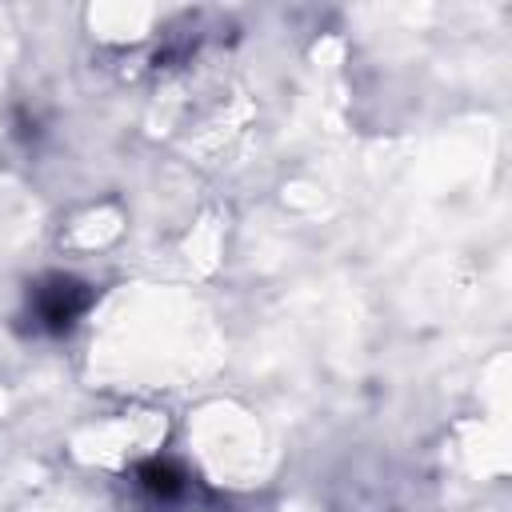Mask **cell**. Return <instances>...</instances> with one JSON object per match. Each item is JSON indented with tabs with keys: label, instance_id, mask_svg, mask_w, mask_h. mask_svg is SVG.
<instances>
[{
	"label": "cell",
	"instance_id": "1",
	"mask_svg": "<svg viewBox=\"0 0 512 512\" xmlns=\"http://www.w3.org/2000/svg\"><path fill=\"white\" fill-rule=\"evenodd\" d=\"M92 300H96L92 284L64 276V272H52V276H40L36 284H28L24 320L36 336H64L92 308Z\"/></svg>",
	"mask_w": 512,
	"mask_h": 512
},
{
	"label": "cell",
	"instance_id": "2",
	"mask_svg": "<svg viewBox=\"0 0 512 512\" xmlns=\"http://www.w3.org/2000/svg\"><path fill=\"white\" fill-rule=\"evenodd\" d=\"M136 484H140V492H144L148 500H156V504H176V500H184V492H188V472H184L176 460L156 456V460H144V464L136 468Z\"/></svg>",
	"mask_w": 512,
	"mask_h": 512
}]
</instances>
